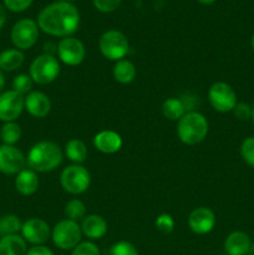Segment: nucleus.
Listing matches in <instances>:
<instances>
[{
	"mask_svg": "<svg viewBox=\"0 0 254 255\" xmlns=\"http://www.w3.org/2000/svg\"><path fill=\"white\" fill-rule=\"evenodd\" d=\"M32 85H34V81H32V79L30 77V75L26 74L17 75V76H15L14 80H12V90L16 91L17 94L22 95V96L31 92Z\"/></svg>",
	"mask_w": 254,
	"mask_h": 255,
	"instance_id": "cd10ccee",
	"label": "nucleus"
},
{
	"mask_svg": "<svg viewBox=\"0 0 254 255\" xmlns=\"http://www.w3.org/2000/svg\"><path fill=\"white\" fill-rule=\"evenodd\" d=\"M39 39V25L32 19H21L12 26L11 42L15 49L29 50Z\"/></svg>",
	"mask_w": 254,
	"mask_h": 255,
	"instance_id": "1a4fd4ad",
	"label": "nucleus"
},
{
	"mask_svg": "<svg viewBox=\"0 0 254 255\" xmlns=\"http://www.w3.org/2000/svg\"><path fill=\"white\" fill-rule=\"evenodd\" d=\"M20 232L24 241L32 246H44L51 237L50 226L41 218L27 219L22 223Z\"/></svg>",
	"mask_w": 254,
	"mask_h": 255,
	"instance_id": "f8f14e48",
	"label": "nucleus"
},
{
	"mask_svg": "<svg viewBox=\"0 0 254 255\" xmlns=\"http://www.w3.org/2000/svg\"><path fill=\"white\" fill-rule=\"evenodd\" d=\"M233 114L241 121H248L252 119V106H249L246 102H239L234 107Z\"/></svg>",
	"mask_w": 254,
	"mask_h": 255,
	"instance_id": "72a5a7b5",
	"label": "nucleus"
},
{
	"mask_svg": "<svg viewBox=\"0 0 254 255\" xmlns=\"http://www.w3.org/2000/svg\"><path fill=\"white\" fill-rule=\"evenodd\" d=\"M154 224H156V228L163 234L172 233L174 229V219L171 214H159V216L157 217L156 223Z\"/></svg>",
	"mask_w": 254,
	"mask_h": 255,
	"instance_id": "7c9ffc66",
	"label": "nucleus"
},
{
	"mask_svg": "<svg viewBox=\"0 0 254 255\" xmlns=\"http://www.w3.org/2000/svg\"><path fill=\"white\" fill-rule=\"evenodd\" d=\"M252 120L254 121V104L252 105Z\"/></svg>",
	"mask_w": 254,
	"mask_h": 255,
	"instance_id": "a19ab883",
	"label": "nucleus"
},
{
	"mask_svg": "<svg viewBox=\"0 0 254 255\" xmlns=\"http://www.w3.org/2000/svg\"><path fill=\"white\" fill-rule=\"evenodd\" d=\"M71 255H101L99 247L92 242H81L72 249Z\"/></svg>",
	"mask_w": 254,
	"mask_h": 255,
	"instance_id": "2f4dec72",
	"label": "nucleus"
},
{
	"mask_svg": "<svg viewBox=\"0 0 254 255\" xmlns=\"http://www.w3.org/2000/svg\"><path fill=\"white\" fill-rule=\"evenodd\" d=\"M57 57L67 66H77L82 64L86 57V49L81 40L74 36L64 37L56 46Z\"/></svg>",
	"mask_w": 254,
	"mask_h": 255,
	"instance_id": "9d476101",
	"label": "nucleus"
},
{
	"mask_svg": "<svg viewBox=\"0 0 254 255\" xmlns=\"http://www.w3.org/2000/svg\"><path fill=\"white\" fill-rule=\"evenodd\" d=\"M241 156L248 166L254 168V136L247 137L241 144Z\"/></svg>",
	"mask_w": 254,
	"mask_h": 255,
	"instance_id": "c85d7f7f",
	"label": "nucleus"
},
{
	"mask_svg": "<svg viewBox=\"0 0 254 255\" xmlns=\"http://www.w3.org/2000/svg\"><path fill=\"white\" fill-rule=\"evenodd\" d=\"M64 1H67V2H74V1H76V0H64Z\"/></svg>",
	"mask_w": 254,
	"mask_h": 255,
	"instance_id": "79ce46f5",
	"label": "nucleus"
},
{
	"mask_svg": "<svg viewBox=\"0 0 254 255\" xmlns=\"http://www.w3.org/2000/svg\"><path fill=\"white\" fill-rule=\"evenodd\" d=\"M101 54L111 61H120L129 52L128 39L119 30H107L101 35L99 41Z\"/></svg>",
	"mask_w": 254,
	"mask_h": 255,
	"instance_id": "20e7f679",
	"label": "nucleus"
},
{
	"mask_svg": "<svg viewBox=\"0 0 254 255\" xmlns=\"http://www.w3.org/2000/svg\"><path fill=\"white\" fill-rule=\"evenodd\" d=\"M222 255H227V254H222Z\"/></svg>",
	"mask_w": 254,
	"mask_h": 255,
	"instance_id": "37998d69",
	"label": "nucleus"
},
{
	"mask_svg": "<svg viewBox=\"0 0 254 255\" xmlns=\"http://www.w3.org/2000/svg\"><path fill=\"white\" fill-rule=\"evenodd\" d=\"M65 154L74 164H81L86 161L89 151L84 141L79 138H72L65 146Z\"/></svg>",
	"mask_w": 254,
	"mask_h": 255,
	"instance_id": "5701e85b",
	"label": "nucleus"
},
{
	"mask_svg": "<svg viewBox=\"0 0 254 255\" xmlns=\"http://www.w3.org/2000/svg\"><path fill=\"white\" fill-rule=\"evenodd\" d=\"M251 246L249 236L241 231L232 232L224 241V251L227 255H247Z\"/></svg>",
	"mask_w": 254,
	"mask_h": 255,
	"instance_id": "a211bd4d",
	"label": "nucleus"
},
{
	"mask_svg": "<svg viewBox=\"0 0 254 255\" xmlns=\"http://www.w3.org/2000/svg\"><path fill=\"white\" fill-rule=\"evenodd\" d=\"M37 25L40 30L51 36L61 39L71 36L79 29V9L72 2L64 0L51 2L39 12Z\"/></svg>",
	"mask_w": 254,
	"mask_h": 255,
	"instance_id": "f257e3e1",
	"label": "nucleus"
},
{
	"mask_svg": "<svg viewBox=\"0 0 254 255\" xmlns=\"http://www.w3.org/2000/svg\"><path fill=\"white\" fill-rule=\"evenodd\" d=\"M25 109V97L14 90L0 94V120L14 122L19 119Z\"/></svg>",
	"mask_w": 254,
	"mask_h": 255,
	"instance_id": "9b49d317",
	"label": "nucleus"
},
{
	"mask_svg": "<svg viewBox=\"0 0 254 255\" xmlns=\"http://www.w3.org/2000/svg\"><path fill=\"white\" fill-rule=\"evenodd\" d=\"M198 2H201V4L203 5H211L213 4V2H216V0H197Z\"/></svg>",
	"mask_w": 254,
	"mask_h": 255,
	"instance_id": "58836bf2",
	"label": "nucleus"
},
{
	"mask_svg": "<svg viewBox=\"0 0 254 255\" xmlns=\"http://www.w3.org/2000/svg\"><path fill=\"white\" fill-rule=\"evenodd\" d=\"M82 236L87 237L91 241H97L106 236L107 222L99 214H90L82 219L81 223Z\"/></svg>",
	"mask_w": 254,
	"mask_h": 255,
	"instance_id": "f3484780",
	"label": "nucleus"
},
{
	"mask_svg": "<svg viewBox=\"0 0 254 255\" xmlns=\"http://www.w3.org/2000/svg\"><path fill=\"white\" fill-rule=\"evenodd\" d=\"M32 0H4V5L14 12H21L31 5Z\"/></svg>",
	"mask_w": 254,
	"mask_h": 255,
	"instance_id": "f704fd0d",
	"label": "nucleus"
},
{
	"mask_svg": "<svg viewBox=\"0 0 254 255\" xmlns=\"http://www.w3.org/2000/svg\"><path fill=\"white\" fill-rule=\"evenodd\" d=\"M208 129V121L203 115L197 111H189L177 124V136L182 143L194 146L204 141Z\"/></svg>",
	"mask_w": 254,
	"mask_h": 255,
	"instance_id": "7ed1b4c3",
	"label": "nucleus"
},
{
	"mask_svg": "<svg viewBox=\"0 0 254 255\" xmlns=\"http://www.w3.org/2000/svg\"><path fill=\"white\" fill-rule=\"evenodd\" d=\"M4 86H5V77H4V74H2V71L0 70V94L2 92Z\"/></svg>",
	"mask_w": 254,
	"mask_h": 255,
	"instance_id": "4c0bfd02",
	"label": "nucleus"
},
{
	"mask_svg": "<svg viewBox=\"0 0 254 255\" xmlns=\"http://www.w3.org/2000/svg\"><path fill=\"white\" fill-rule=\"evenodd\" d=\"M64 213L66 219L79 223V221H82L86 217V206L80 199H71L65 206Z\"/></svg>",
	"mask_w": 254,
	"mask_h": 255,
	"instance_id": "bb28decb",
	"label": "nucleus"
},
{
	"mask_svg": "<svg viewBox=\"0 0 254 255\" xmlns=\"http://www.w3.org/2000/svg\"><path fill=\"white\" fill-rule=\"evenodd\" d=\"M5 21H6V12H5V9L2 7V5L0 4V30L5 25Z\"/></svg>",
	"mask_w": 254,
	"mask_h": 255,
	"instance_id": "e433bc0d",
	"label": "nucleus"
},
{
	"mask_svg": "<svg viewBox=\"0 0 254 255\" xmlns=\"http://www.w3.org/2000/svg\"><path fill=\"white\" fill-rule=\"evenodd\" d=\"M26 242L19 234L0 238V255H26Z\"/></svg>",
	"mask_w": 254,
	"mask_h": 255,
	"instance_id": "aec40b11",
	"label": "nucleus"
},
{
	"mask_svg": "<svg viewBox=\"0 0 254 255\" xmlns=\"http://www.w3.org/2000/svg\"><path fill=\"white\" fill-rule=\"evenodd\" d=\"M217 223L216 214L207 207H198L193 209L188 217V227L193 233L198 236L211 233Z\"/></svg>",
	"mask_w": 254,
	"mask_h": 255,
	"instance_id": "4468645a",
	"label": "nucleus"
},
{
	"mask_svg": "<svg viewBox=\"0 0 254 255\" xmlns=\"http://www.w3.org/2000/svg\"><path fill=\"white\" fill-rule=\"evenodd\" d=\"M22 223L15 214H5L0 217V238L17 234L21 231Z\"/></svg>",
	"mask_w": 254,
	"mask_h": 255,
	"instance_id": "393cba45",
	"label": "nucleus"
},
{
	"mask_svg": "<svg viewBox=\"0 0 254 255\" xmlns=\"http://www.w3.org/2000/svg\"><path fill=\"white\" fill-rule=\"evenodd\" d=\"M251 45H252V49L254 50V34L252 35V39H251Z\"/></svg>",
	"mask_w": 254,
	"mask_h": 255,
	"instance_id": "ea45409f",
	"label": "nucleus"
},
{
	"mask_svg": "<svg viewBox=\"0 0 254 255\" xmlns=\"http://www.w3.org/2000/svg\"><path fill=\"white\" fill-rule=\"evenodd\" d=\"M25 56L22 51L17 49H7L0 54V70L11 72L19 69L24 64Z\"/></svg>",
	"mask_w": 254,
	"mask_h": 255,
	"instance_id": "4be33fe9",
	"label": "nucleus"
},
{
	"mask_svg": "<svg viewBox=\"0 0 254 255\" xmlns=\"http://www.w3.org/2000/svg\"><path fill=\"white\" fill-rule=\"evenodd\" d=\"M114 79L122 85L131 84L136 77V66L133 62L127 59H122L116 61L114 66Z\"/></svg>",
	"mask_w": 254,
	"mask_h": 255,
	"instance_id": "412c9836",
	"label": "nucleus"
},
{
	"mask_svg": "<svg viewBox=\"0 0 254 255\" xmlns=\"http://www.w3.org/2000/svg\"><path fill=\"white\" fill-rule=\"evenodd\" d=\"M25 110L36 119H44L51 111L49 96L41 91H31L25 96Z\"/></svg>",
	"mask_w": 254,
	"mask_h": 255,
	"instance_id": "2eb2a0df",
	"label": "nucleus"
},
{
	"mask_svg": "<svg viewBox=\"0 0 254 255\" xmlns=\"http://www.w3.org/2000/svg\"><path fill=\"white\" fill-rule=\"evenodd\" d=\"M21 138V128L16 122H5L0 129V139L7 146H14Z\"/></svg>",
	"mask_w": 254,
	"mask_h": 255,
	"instance_id": "a878e982",
	"label": "nucleus"
},
{
	"mask_svg": "<svg viewBox=\"0 0 254 255\" xmlns=\"http://www.w3.org/2000/svg\"><path fill=\"white\" fill-rule=\"evenodd\" d=\"M64 153L57 143L52 141H40L30 148L26 163L35 172H51L61 164Z\"/></svg>",
	"mask_w": 254,
	"mask_h": 255,
	"instance_id": "f03ea898",
	"label": "nucleus"
},
{
	"mask_svg": "<svg viewBox=\"0 0 254 255\" xmlns=\"http://www.w3.org/2000/svg\"><path fill=\"white\" fill-rule=\"evenodd\" d=\"M26 255H55L54 252L45 246H34L32 248L27 249Z\"/></svg>",
	"mask_w": 254,
	"mask_h": 255,
	"instance_id": "c9c22d12",
	"label": "nucleus"
},
{
	"mask_svg": "<svg viewBox=\"0 0 254 255\" xmlns=\"http://www.w3.org/2000/svg\"><path fill=\"white\" fill-rule=\"evenodd\" d=\"M122 0H92L94 6L101 12H112L120 6Z\"/></svg>",
	"mask_w": 254,
	"mask_h": 255,
	"instance_id": "473e14b6",
	"label": "nucleus"
},
{
	"mask_svg": "<svg viewBox=\"0 0 254 255\" xmlns=\"http://www.w3.org/2000/svg\"><path fill=\"white\" fill-rule=\"evenodd\" d=\"M122 137L117 132L111 129H104L94 137V146L97 151L105 154H114L119 152L122 147Z\"/></svg>",
	"mask_w": 254,
	"mask_h": 255,
	"instance_id": "dca6fc26",
	"label": "nucleus"
},
{
	"mask_svg": "<svg viewBox=\"0 0 254 255\" xmlns=\"http://www.w3.org/2000/svg\"><path fill=\"white\" fill-rule=\"evenodd\" d=\"M26 157L15 146H0V172L4 174H17L24 169Z\"/></svg>",
	"mask_w": 254,
	"mask_h": 255,
	"instance_id": "ddd939ff",
	"label": "nucleus"
},
{
	"mask_svg": "<svg viewBox=\"0 0 254 255\" xmlns=\"http://www.w3.org/2000/svg\"><path fill=\"white\" fill-rule=\"evenodd\" d=\"M51 238L55 246L61 251H72L81 243L82 231L77 222L64 219L55 224L51 231Z\"/></svg>",
	"mask_w": 254,
	"mask_h": 255,
	"instance_id": "0eeeda50",
	"label": "nucleus"
},
{
	"mask_svg": "<svg viewBox=\"0 0 254 255\" xmlns=\"http://www.w3.org/2000/svg\"><path fill=\"white\" fill-rule=\"evenodd\" d=\"M39 177L32 169H22L16 174L15 178V188L22 196H31L39 188Z\"/></svg>",
	"mask_w": 254,
	"mask_h": 255,
	"instance_id": "6ab92c4d",
	"label": "nucleus"
},
{
	"mask_svg": "<svg viewBox=\"0 0 254 255\" xmlns=\"http://www.w3.org/2000/svg\"><path fill=\"white\" fill-rule=\"evenodd\" d=\"M60 183L65 192L70 194H82L91 184L90 172L81 164H71L64 168L60 174Z\"/></svg>",
	"mask_w": 254,
	"mask_h": 255,
	"instance_id": "423d86ee",
	"label": "nucleus"
},
{
	"mask_svg": "<svg viewBox=\"0 0 254 255\" xmlns=\"http://www.w3.org/2000/svg\"><path fill=\"white\" fill-rule=\"evenodd\" d=\"M109 255H139L137 252L136 247L131 244L129 242L120 241L117 243L112 244L110 248Z\"/></svg>",
	"mask_w": 254,
	"mask_h": 255,
	"instance_id": "c756f323",
	"label": "nucleus"
},
{
	"mask_svg": "<svg viewBox=\"0 0 254 255\" xmlns=\"http://www.w3.org/2000/svg\"><path fill=\"white\" fill-rule=\"evenodd\" d=\"M162 114L171 121H179L187 114V106L181 99L169 97L162 105Z\"/></svg>",
	"mask_w": 254,
	"mask_h": 255,
	"instance_id": "b1692460",
	"label": "nucleus"
},
{
	"mask_svg": "<svg viewBox=\"0 0 254 255\" xmlns=\"http://www.w3.org/2000/svg\"><path fill=\"white\" fill-rule=\"evenodd\" d=\"M208 100L211 106L217 112L226 114L233 111L237 102V94L231 85L227 82H214L208 90Z\"/></svg>",
	"mask_w": 254,
	"mask_h": 255,
	"instance_id": "6e6552de",
	"label": "nucleus"
},
{
	"mask_svg": "<svg viewBox=\"0 0 254 255\" xmlns=\"http://www.w3.org/2000/svg\"><path fill=\"white\" fill-rule=\"evenodd\" d=\"M29 75L37 85H49L60 75V62L52 54H42L35 57L30 65Z\"/></svg>",
	"mask_w": 254,
	"mask_h": 255,
	"instance_id": "39448f33",
	"label": "nucleus"
},
{
	"mask_svg": "<svg viewBox=\"0 0 254 255\" xmlns=\"http://www.w3.org/2000/svg\"><path fill=\"white\" fill-rule=\"evenodd\" d=\"M61 255H65V254H61Z\"/></svg>",
	"mask_w": 254,
	"mask_h": 255,
	"instance_id": "c03bdc74",
	"label": "nucleus"
}]
</instances>
